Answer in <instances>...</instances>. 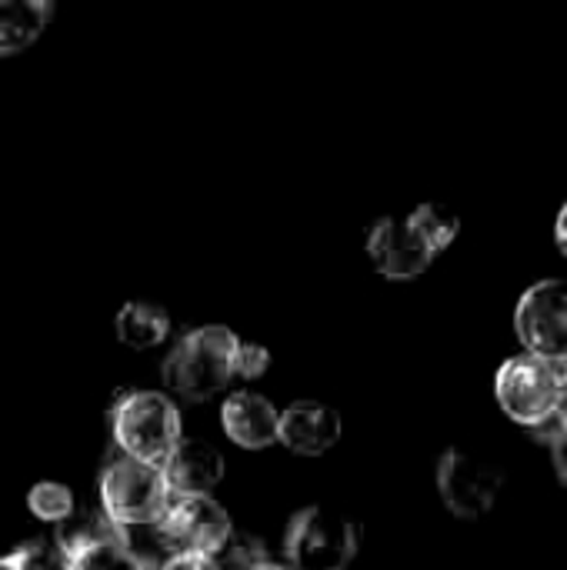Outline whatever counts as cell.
<instances>
[{
  "instance_id": "obj_16",
  "label": "cell",
  "mask_w": 567,
  "mask_h": 570,
  "mask_svg": "<svg viewBox=\"0 0 567 570\" xmlns=\"http://www.w3.org/2000/svg\"><path fill=\"white\" fill-rule=\"evenodd\" d=\"M408 224L418 230V237H421L434 254H441L444 247H451V240H454L458 230H461L458 214H454L451 207H444V204H421V207H414V210L408 214Z\"/></svg>"
},
{
  "instance_id": "obj_26",
  "label": "cell",
  "mask_w": 567,
  "mask_h": 570,
  "mask_svg": "<svg viewBox=\"0 0 567 570\" xmlns=\"http://www.w3.org/2000/svg\"><path fill=\"white\" fill-rule=\"evenodd\" d=\"M254 570H287V568H281V564H271V561H267V564H261V568H254Z\"/></svg>"
},
{
  "instance_id": "obj_4",
  "label": "cell",
  "mask_w": 567,
  "mask_h": 570,
  "mask_svg": "<svg viewBox=\"0 0 567 570\" xmlns=\"http://www.w3.org/2000/svg\"><path fill=\"white\" fill-rule=\"evenodd\" d=\"M358 554V524L324 511L304 508L291 518L284 534L287 570H348Z\"/></svg>"
},
{
  "instance_id": "obj_25",
  "label": "cell",
  "mask_w": 567,
  "mask_h": 570,
  "mask_svg": "<svg viewBox=\"0 0 567 570\" xmlns=\"http://www.w3.org/2000/svg\"><path fill=\"white\" fill-rule=\"evenodd\" d=\"M561 421H565V428H567V364H565V391H561V401H558V411H555Z\"/></svg>"
},
{
  "instance_id": "obj_12",
  "label": "cell",
  "mask_w": 567,
  "mask_h": 570,
  "mask_svg": "<svg viewBox=\"0 0 567 570\" xmlns=\"http://www.w3.org/2000/svg\"><path fill=\"white\" fill-rule=\"evenodd\" d=\"M221 424L224 434L247 451H264L277 441V424H281V411L261 397V394H231L221 407Z\"/></svg>"
},
{
  "instance_id": "obj_6",
  "label": "cell",
  "mask_w": 567,
  "mask_h": 570,
  "mask_svg": "<svg viewBox=\"0 0 567 570\" xmlns=\"http://www.w3.org/2000/svg\"><path fill=\"white\" fill-rule=\"evenodd\" d=\"M154 528H157V541L174 558L180 554L214 558L234 531L227 511L214 498H170L167 511Z\"/></svg>"
},
{
  "instance_id": "obj_1",
  "label": "cell",
  "mask_w": 567,
  "mask_h": 570,
  "mask_svg": "<svg viewBox=\"0 0 567 570\" xmlns=\"http://www.w3.org/2000/svg\"><path fill=\"white\" fill-rule=\"evenodd\" d=\"M110 434L124 458L160 468L180 444V411L160 391H124L110 404Z\"/></svg>"
},
{
  "instance_id": "obj_8",
  "label": "cell",
  "mask_w": 567,
  "mask_h": 570,
  "mask_svg": "<svg viewBox=\"0 0 567 570\" xmlns=\"http://www.w3.org/2000/svg\"><path fill=\"white\" fill-rule=\"evenodd\" d=\"M515 324L528 354L567 364V281H541L525 291Z\"/></svg>"
},
{
  "instance_id": "obj_10",
  "label": "cell",
  "mask_w": 567,
  "mask_h": 570,
  "mask_svg": "<svg viewBox=\"0 0 567 570\" xmlns=\"http://www.w3.org/2000/svg\"><path fill=\"white\" fill-rule=\"evenodd\" d=\"M341 438V417L334 407L317 401H297L287 411H281L277 441L301 454V458H321L328 454Z\"/></svg>"
},
{
  "instance_id": "obj_15",
  "label": "cell",
  "mask_w": 567,
  "mask_h": 570,
  "mask_svg": "<svg viewBox=\"0 0 567 570\" xmlns=\"http://www.w3.org/2000/svg\"><path fill=\"white\" fill-rule=\"evenodd\" d=\"M117 337L120 344L134 347V351H147V347H157L167 331H170V317L164 307L157 304H140V301H130L120 307L117 314Z\"/></svg>"
},
{
  "instance_id": "obj_17",
  "label": "cell",
  "mask_w": 567,
  "mask_h": 570,
  "mask_svg": "<svg viewBox=\"0 0 567 570\" xmlns=\"http://www.w3.org/2000/svg\"><path fill=\"white\" fill-rule=\"evenodd\" d=\"M27 508L33 518L47 521V524H63L70 514H74V494L67 484H57V481H40L30 488L27 494Z\"/></svg>"
},
{
  "instance_id": "obj_2",
  "label": "cell",
  "mask_w": 567,
  "mask_h": 570,
  "mask_svg": "<svg viewBox=\"0 0 567 570\" xmlns=\"http://www.w3.org/2000/svg\"><path fill=\"white\" fill-rule=\"evenodd\" d=\"M237 344H241L237 334L221 324H207V327L184 334L164 361L167 387L194 404L214 397L234 377Z\"/></svg>"
},
{
  "instance_id": "obj_18",
  "label": "cell",
  "mask_w": 567,
  "mask_h": 570,
  "mask_svg": "<svg viewBox=\"0 0 567 570\" xmlns=\"http://www.w3.org/2000/svg\"><path fill=\"white\" fill-rule=\"evenodd\" d=\"M217 570H254L267 564V548L261 544V538L247 534V531H231V538L224 541V548L211 558Z\"/></svg>"
},
{
  "instance_id": "obj_20",
  "label": "cell",
  "mask_w": 567,
  "mask_h": 570,
  "mask_svg": "<svg viewBox=\"0 0 567 570\" xmlns=\"http://www.w3.org/2000/svg\"><path fill=\"white\" fill-rule=\"evenodd\" d=\"M271 364V354L261 347V344H237V354H234V377H244V381H254L267 371Z\"/></svg>"
},
{
  "instance_id": "obj_11",
  "label": "cell",
  "mask_w": 567,
  "mask_h": 570,
  "mask_svg": "<svg viewBox=\"0 0 567 570\" xmlns=\"http://www.w3.org/2000/svg\"><path fill=\"white\" fill-rule=\"evenodd\" d=\"M170 498H211L224 478V458L204 441H184L160 464Z\"/></svg>"
},
{
  "instance_id": "obj_23",
  "label": "cell",
  "mask_w": 567,
  "mask_h": 570,
  "mask_svg": "<svg viewBox=\"0 0 567 570\" xmlns=\"http://www.w3.org/2000/svg\"><path fill=\"white\" fill-rule=\"evenodd\" d=\"M555 237H558V247L567 254V204L561 207V214H558V227H555Z\"/></svg>"
},
{
  "instance_id": "obj_19",
  "label": "cell",
  "mask_w": 567,
  "mask_h": 570,
  "mask_svg": "<svg viewBox=\"0 0 567 570\" xmlns=\"http://www.w3.org/2000/svg\"><path fill=\"white\" fill-rule=\"evenodd\" d=\"M0 570H57V561L40 544H23L0 558Z\"/></svg>"
},
{
  "instance_id": "obj_3",
  "label": "cell",
  "mask_w": 567,
  "mask_h": 570,
  "mask_svg": "<svg viewBox=\"0 0 567 570\" xmlns=\"http://www.w3.org/2000/svg\"><path fill=\"white\" fill-rule=\"evenodd\" d=\"M100 504L104 518L117 528L157 524L170 504V488L160 468L120 454L100 474Z\"/></svg>"
},
{
  "instance_id": "obj_5",
  "label": "cell",
  "mask_w": 567,
  "mask_h": 570,
  "mask_svg": "<svg viewBox=\"0 0 567 570\" xmlns=\"http://www.w3.org/2000/svg\"><path fill=\"white\" fill-rule=\"evenodd\" d=\"M495 391H498L505 414L531 428L558 411V401L565 391V364H555L535 354H518L501 364Z\"/></svg>"
},
{
  "instance_id": "obj_21",
  "label": "cell",
  "mask_w": 567,
  "mask_h": 570,
  "mask_svg": "<svg viewBox=\"0 0 567 570\" xmlns=\"http://www.w3.org/2000/svg\"><path fill=\"white\" fill-rule=\"evenodd\" d=\"M531 434H535L538 441L551 444V451H555L558 444H565V441H567V428H565V421H561L558 414H548L545 421L531 424Z\"/></svg>"
},
{
  "instance_id": "obj_14",
  "label": "cell",
  "mask_w": 567,
  "mask_h": 570,
  "mask_svg": "<svg viewBox=\"0 0 567 570\" xmlns=\"http://www.w3.org/2000/svg\"><path fill=\"white\" fill-rule=\"evenodd\" d=\"M57 570H154L147 558L134 554L127 544V534L120 538H104L80 544L74 551L57 554Z\"/></svg>"
},
{
  "instance_id": "obj_13",
  "label": "cell",
  "mask_w": 567,
  "mask_h": 570,
  "mask_svg": "<svg viewBox=\"0 0 567 570\" xmlns=\"http://www.w3.org/2000/svg\"><path fill=\"white\" fill-rule=\"evenodd\" d=\"M53 3L47 0H0V57L27 50L47 27Z\"/></svg>"
},
{
  "instance_id": "obj_24",
  "label": "cell",
  "mask_w": 567,
  "mask_h": 570,
  "mask_svg": "<svg viewBox=\"0 0 567 570\" xmlns=\"http://www.w3.org/2000/svg\"><path fill=\"white\" fill-rule=\"evenodd\" d=\"M555 461H558V474L567 481V441L555 448Z\"/></svg>"
},
{
  "instance_id": "obj_9",
  "label": "cell",
  "mask_w": 567,
  "mask_h": 570,
  "mask_svg": "<svg viewBox=\"0 0 567 570\" xmlns=\"http://www.w3.org/2000/svg\"><path fill=\"white\" fill-rule=\"evenodd\" d=\"M368 257L374 261L378 274L391 281H408L418 277L431 267L434 250L418 237V230L398 217H384L368 230Z\"/></svg>"
},
{
  "instance_id": "obj_22",
  "label": "cell",
  "mask_w": 567,
  "mask_h": 570,
  "mask_svg": "<svg viewBox=\"0 0 567 570\" xmlns=\"http://www.w3.org/2000/svg\"><path fill=\"white\" fill-rule=\"evenodd\" d=\"M160 570H217V564L211 558H194V554H180V558H170Z\"/></svg>"
},
{
  "instance_id": "obj_7",
  "label": "cell",
  "mask_w": 567,
  "mask_h": 570,
  "mask_svg": "<svg viewBox=\"0 0 567 570\" xmlns=\"http://www.w3.org/2000/svg\"><path fill=\"white\" fill-rule=\"evenodd\" d=\"M501 491H505V471H498L495 464L468 451H458V448L444 451L438 464V494L454 518L478 521L491 514Z\"/></svg>"
}]
</instances>
